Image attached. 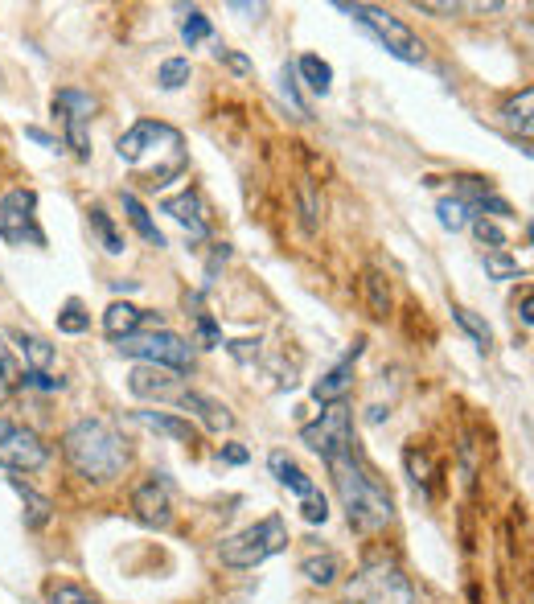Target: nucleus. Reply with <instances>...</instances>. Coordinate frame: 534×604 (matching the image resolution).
<instances>
[{
  "instance_id": "nucleus-27",
  "label": "nucleus",
  "mask_w": 534,
  "mask_h": 604,
  "mask_svg": "<svg viewBox=\"0 0 534 604\" xmlns=\"http://www.w3.org/2000/svg\"><path fill=\"white\" fill-rule=\"evenodd\" d=\"M452 317H456V325H461L473 342H477V350H489L493 346V333H489V325L473 313V309H465V305H452Z\"/></svg>"
},
{
  "instance_id": "nucleus-9",
  "label": "nucleus",
  "mask_w": 534,
  "mask_h": 604,
  "mask_svg": "<svg viewBox=\"0 0 534 604\" xmlns=\"http://www.w3.org/2000/svg\"><path fill=\"white\" fill-rule=\"evenodd\" d=\"M181 153V132L177 128H169V124H161V120H140V124H132L120 140H116V157L124 161V165H140L144 161V153Z\"/></svg>"
},
{
  "instance_id": "nucleus-36",
  "label": "nucleus",
  "mask_w": 534,
  "mask_h": 604,
  "mask_svg": "<svg viewBox=\"0 0 534 604\" xmlns=\"http://www.w3.org/2000/svg\"><path fill=\"white\" fill-rule=\"evenodd\" d=\"M300 514H304V522L325 526V518H329V502H325V494H309V498H300Z\"/></svg>"
},
{
  "instance_id": "nucleus-14",
  "label": "nucleus",
  "mask_w": 534,
  "mask_h": 604,
  "mask_svg": "<svg viewBox=\"0 0 534 604\" xmlns=\"http://www.w3.org/2000/svg\"><path fill=\"white\" fill-rule=\"evenodd\" d=\"M161 214H169L173 222H181L194 239H206L210 235V222H206V198L198 190H181L173 198L161 202Z\"/></svg>"
},
{
  "instance_id": "nucleus-43",
  "label": "nucleus",
  "mask_w": 534,
  "mask_h": 604,
  "mask_svg": "<svg viewBox=\"0 0 534 604\" xmlns=\"http://www.w3.org/2000/svg\"><path fill=\"white\" fill-rule=\"evenodd\" d=\"M218 457H222L226 465H243V461H247V448H243V444H226Z\"/></svg>"
},
{
  "instance_id": "nucleus-15",
  "label": "nucleus",
  "mask_w": 534,
  "mask_h": 604,
  "mask_svg": "<svg viewBox=\"0 0 534 604\" xmlns=\"http://www.w3.org/2000/svg\"><path fill=\"white\" fill-rule=\"evenodd\" d=\"M177 407L194 415V420H198L206 432H231V428H235V415L226 411L218 399L202 395V391H181V395H177Z\"/></svg>"
},
{
  "instance_id": "nucleus-22",
  "label": "nucleus",
  "mask_w": 534,
  "mask_h": 604,
  "mask_svg": "<svg viewBox=\"0 0 534 604\" xmlns=\"http://www.w3.org/2000/svg\"><path fill=\"white\" fill-rule=\"evenodd\" d=\"M124 210H128V222L136 226V235H140L144 243H152V247H165V235L157 231V222L148 218V210H144V202H140L136 194H124Z\"/></svg>"
},
{
  "instance_id": "nucleus-21",
  "label": "nucleus",
  "mask_w": 534,
  "mask_h": 604,
  "mask_svg": "<svg viewBox=\"0 0 534 604\" xmlns=\"http://www.w3.org/2000/svg\"><path fill=\"white\" fill-rule=\"evenodd\" d=\"M304 83H309V91L313 95H329V87H333V66L329 62H321L317 54H304L296 66H292Z\"/></svg>"
},
{
  "instance_id": "nucleus-30",
  "label": "nucleus",
  "mask_w": 534,
  "mask_h": 604,
  "mask_svg": "<svg viewBox=\"0 0 534 604\" xmlns=\"http://www.w3.org/2000/svg\"><path fill=\"white\" fill-rule=\"evenodd\" d=\"M157 83L161 91H177L189 83V58H165L161 70H157Z\"/></svg>"
},
{
  "instance_id": "nucleus-38",
  "label": "nucleus",
  "mask_w": 534,
  "mask_h": 604,
  "mask_svg": "<svg viewBox=\"0 0 534 604\" xmlns=\"http://www.w3.org/2000/svg\"><path fill=\"white\" fill-rule=\"evenodd\" d=\"M13 383H17V366H13V358H9V346L0 342V395H5Z\"/></svg>"
},
{
  "instance_id": "nucleus-12",
  "label": "nucleus",
  "mask_w": 534,
  "mask_h": 604,
  "mask_svg": "<svg viewBox=\"0 0 534 604\" xmlns=\"http://www.w3.org/2000/svg\"><path fill=\"white\" fill-rule=\"evenodd\" d=\"M132 514L152 526V531H165V526L173 522V485L165 473H152L144 485H136L132 494Z\"/></svg>"
},
{
  "instance_id": "nucleus-19",
  "label": "nucleus",
  "mask_w": 534,
  "mask_h": 604,
  "mask_svg": "<svg viewBox=\"0 0 534 604\" xmlns=\"http://www.w3.org/2000/svg\"><path fill=\"white\" fill-rule=\"evenodd\" d=\"M136 420H140L144 428H152V432L177 440V444H198V428L189 424V420H181V415H169V411H136Z\"/></svg>"
},
{
  "instance_id": "nucleus-24",
  "label": "nucleus",
  "mask_w": 534,
  "mask_h": 604,
  "mask_svg": "<svg viewBox=\"0 0 534 604\" xmlns=\"http://www.w3.org/2000/svg\"><path fill=\"white\" fill-rule=\"evenodd\" d=\"M436 218H440V226H444V231H465V226L477 218L473 210H469V202H461V198H440L436 202Z\"/></svg>"
},
{
  "instance_id": "nucleus-8",
  "label": "nucleus",
  "mask_w": 534,
  "mask_h": 604,
  "mask_svg": "<svg viewBox=\"0 0 534 604\" xmlns=\"http://www.w3.org/2000/svg\"><path fill=\"white\" fill-rule=\"evenodd\" d=\"M300 440L309 444L313 452H321L325 461L341 457V452H354V424H350V407L346 403H329L321 411L317 424H304Z\"/></svg>"
},
{
  "instance_id": "nucleus-1",
  "label": "nucleus",
  "mask_w": 534,
  "mask_h": 604,
  "mask_svg": "<svg viewBox=\"0 0 534 604\" xmlns=\"http://www.w3.org/2000/svg\"><path fill=\"white\" fill-rule=\"evenodd\" d=\"M329 473H333V485H337V498L346 506V518L358 535H378L387 531L391 518H395V506L387 498V489L370 477V469L358 461V452H341V457L325 461Z\"/></svg>"
},
{
  "instance_id": "nucleus-44",
  "label": "nucleus",
  "mask_w": 534,
  "mask_h": 604,
  "mask_svg": "<svg viewBox=\"0 0 534 604\" xmlns=\"http://www.w3.org/2000/svg\"><path fill=\"white\" fill-rule=\"evenodd\" d=\"M25 136L37 140V144H46V148H58V140H54L50 132H42V128H25Z\"/></svg>"
},
{
  "instance_id": "nucleus-6",
  "label": "nucleus",
  "mask_w": 534,
  "mask_h": 604,
  "mask_svg": "<svg viewBox=\"0 0 534 604\" xmlns=\"http://www.w3.org/2000/svg\"><path fill=\"white\" fill-rule=\"evenodd\" d=\"M116 350L124 358H136L144 366H165V370H189L194 362V346L185 342V337L169 333V329H152V333H132V337H120Z\"/></svg>"
},
{
  "instance_id": "nucleus-29",
  "label": "nucleus",
  "mask_w": 534,
  "mask_h": 604,
  "mask_svg": "<svg viewBox=\"0 0 534 604\" xmlns=\"http://www.w3.org/2000/svg\"><path fill=\"white\" fill-rule=\"evenodd\" d=\"M58 329L62 333H87L91 329V313L83 309V300H66L58 313Z\"/></svg>"
},
{
  "instance_id": "nucleus-40",
  "label": "nucleus",
  "mask_w": 534,
  "mask_h": 604,
  "mask_svg": "<svg viewBox=\"0 0 534 604\" xmlns=\"http://www.w3.org/2000/svg\"><path fill=\"white\" fill-rule=\"evenodd\" d=\"M194 317H198V333H202V342H206V346H222V333H218V325L210 321V313H202V309H198Z\"/></svg>"
},
{
  "instance_id": "nucleus-39",
  "label": "nucleus",
  "mask_w": 534,
  "mask_h": 604,
  "mask_svg": "<svg viewBox=\"0 0 534 604\" xmlns=\"http://www.w3.org/2000/svg\"><path fill=\"white\" fill-rule=\"evenodd\" d=\"M300 206H304V226H309V231H317V202H313V185H309V181L300 185Z\"/></svg>"
},
{
  "instance_id": "nucleus-16",
  "label": "nucleus",
  "mask_w": 534,
  "mask_h": 604,
  "mask_svg": "<svg viewBox=\"0 0 534 604\" xmlns=\"http://www.w3.org/2000/svg\"><path fill=\"white\" fill-rule=\"evenodd\" d=\"M362 346H366V342H354L350 358H341L329 374H321V379L313 383V399H317V403H341V395H346L350 383H354V362L362 358Z\"/></svg>"
},
{
  "instance_id": "nucleus-28",
  "label": "nucleus",
  "mask_w": 534,
  "mask_h": 604,
  "mask_svg": "<svg viewBox=\"0 0 534 604\" xmlns=\"http://www.w3.org/2000/svg\"><path fill=\"white\" fill-rule=\"evenodd\" d=\"M91 226H95V235L103 239L107 255H120V251H124V239H120L116 226H111V218H107V210H103V206H91Z\"/></svg>"
},
{
  "instance_id": "nucleus-3",
  "label": "nucleus",
  "mask_w": 534,
  "mask_h": 604,
  "mask_svg": "<svg viewBox=\"0 0 534 604\" xmlns=\"http://www.w3.org/2000/svg\"><path fill=\"white\" fill-rule=\"evenodd\" d=\"M284 547H288V522L280 514H272V518H259L255 526H247V531L226 539L218 547V559L226 563V568H235V572H251V568H259V563H267L272 555H280Z\"/></svg>"
},
{
  "instance_id": "nucleus-37",
  "label": "nucleus",
  "mask_w": 534,
  "mask_h": 604,
  "mask_svg": "<svg viewBox=\"0 0 534 604\" xmlns=\"http://www.w3.org/2000/svg\"><path fill=\"white\" fill-rule=\"evenodd\" d=\"M280 83H284V95H288V103H292L296 116H309V111H304V103H300V95H296V70H292V66L280 70Z\"/></svg>"
},
{
  "instance_id": "nucleus-4",
  "label": "nucleus",
  "mask_w": 534,
  "mask_h": 604,
  "mask_svg": "<svg viewBox=\"0 0 534 604\" xmlns=\"http://www.w3.org/2000/svg\"><path fill=\"white\" fill-rule=\"evenodd\" d=\"M341 13H350L378 46H383L391 58H399V62H424V42L395 17V13H387V9H374V5H337Z\"/></svg>"
},
{
  "instance_id": "nucleus-17",
  "label": "nucleus",
  "mask_w": 534,
  "mask_h": 604,
  "mask_svg": "<svg viewBox=\"0 0 534 604\" xmlns=\"http://www.w3.org/2000/svg\"><path fill=\"white\" fill-rule=\"evenodd\" d=\"M9 342H13V346H17V354L25 358V370H29V374H50V370H54L58 354H54V346L46 342V337L13 329V333H9Z\"/></svg>"
},
{
  "instance_id": "nucleus-25",
  "label": "nucleus",
  "mask_w": 534,
  "mask_h": 604,
  "mask_svg": "<svg viewBox=\"0 0 534 604\" xmlns=\"http://www.w3.org/2000/svg\"><path fill=\"white\" fill-rule=\"evenodd\" d=\"M13 489H17V494H21V502L29 506V526H33V531H42V526L50 522V498H42V494H37V489L33 485H25L21 477H13Z\"/></svg>"
},
{
  "instance_id": "nucleus-31",
  "label": "nucleus",
  "mask_w": 534,
  "mask_h": 604,
  "mask_svg": "<svg viewBox=\"0 0 534 604\" xmlns=\"http://www.w3.org/2000/svg\"><path fill=\"white\" fill-rule=\"evenodd\" d=\"M469 226H473L477 243H485L489 251H506V231H502V226L493 222V218H481V214H477V218H473Z\"/></svg>"
},
{
  "instance_id": "nucleus-46",
  "label": "nucleus",
  "mask_w": 534,
  "mask_h": 604,
  "mask_svg": "<svg viewBox=\"0 0 534 604\" xmlns=\"http://www.w3.org/2000/svg\"><path fill=\"white\" fill-rule=\"evenodd\" d=\"M522 325H530V292L522 296Z\"/></svg>"
},
{
  "instance_id": "nucleus-42",
  "label": "nucleus",
  "mask_w": 534,
  "mask_h": 604,
  "mask_svg": "<svg viewBox=\"0 0 534 604\" xmlns=\"http://www.w3.org/2000/svg\"><path fill=\"white\" fill-rule=\"evenodd\" d=\"M218 58H222L226 66H231L235 74H251V58H247V54H239V50H226V46H222V50H218Z\"/></svg>"
},
{
  "instance_id": "nucleus-2",
  "label": "nucleus",
  "mask_w": 534,
  "mask_h": 604,
  "mask_svg": "<svg viewBox=\"0 0 534 604\" xmlns=\"http://www.w3.org/2000/svg\"><path fill=\"white\" fill-rule=\"evenodd\" d=\"M62 452L83 481L107 485L128 469V440L107 420H79L62 436Z\"/></svg>"
},
{
  "instance_id": "nucleus-10",
  "label": "nucleus",
  "mask_w": 534,
  "mask_h": 604,
  "mask_svg": "<svg viewBox=\"0 0 534 604\" xmlns=\"http://www.w3.org/2000/svg\"><path fill=\"white\" fill-rule=\"evenodd\" d=\"M50 457V448L42 444V436L21 428V424H9V420H0V469H9V473H33V469H42Z\"/></svg>"
},
{
  "instance_id": "nucleus-20",
  "label": "nucleus",
  "mask_w": 534,
  "mask_h": 604,
  "mask_svg": "<svg viewBox=\"0 0 534 604\" xmlns=\"http://www.w3.org/2000/svg\"><path fill=\"white\" fill-rule=\"evenodd\" d=\"M140 325H144V309H136V305H128V300H116V305H107L103 309V329L116 337H132V333H140Z\"/></svg>"
},
{
  "instance_id": "nucleus-41",
  "label": "nucleus",
  "mask_w": 534,
  "mask_h": 604,
  "mask_svg": "<svg viewBox=\"0 0 534 604\" xmlns=\"http://www.w3.org/2000/svg\"><path fill=\"white\" fill-rule=\"evenodd\" d=\"M21 387H37V391H62L66 383H62V379H54V374H25Z\"/></svg>"
},
{
  "instance_id": "nucleus-7",
  "label": "nucleus",
  "mask_w": 534,
  "mask_h": 604,
  "mask_svg": "<svg viewBox=\"0 0 534 604\" xmlns=\"http://www.w3.org/2000/svg\"><path fill=\"white\" fill-rule=\"evenodd\" d=\"M0 239L13 247H46V235L37 226V194L9 190L0 198Z\"/></svg>"
},
{
  "instance_id": "nucleus-32",
  "label": "nucleus",
  "mask_w": 534,
  "mask_h": 604,
  "mask_svg": "<svg viewBox=\"0 0 534 604\" xmlns=\"http://www.w3.org/2000/svg\"><path fill=\"white\" fill-rule=\"evenodd\" d=\"M485 272H489L493 280H518V276H522L518 259H510L506 251H489V255H485Z\"/></svg>"
},
{
  "instance_id": "nucleus-26",
  "label": "nucleus",
  "mask_w": 534,
  "mask_h": 604,
  "mask_svg": "<svg viewBox=\"0 0 534 604\" xmlns=\"http://www.w3.org/2000/svg\"><path fill=\"white\" fill-rule=\"evenodd\" d=\"M300 572L309 576V584H321V588H329L337 576H341V563H337V555H309L300 563Z\"/></svg>"
},
{
  "instance_id": "nucleus-13",
  "label": "nucleus",
  "mask_w": 534,
  "mask_h": 604,
  "mask_svg": "<svg viewBox=\"0 0 534 604\" xmlns=\"http://www.w3.org/2000/svg\"><path fill=\"white\" fill-rule=\"evenodd\" d=\"M128 391L136 399H177L181 395V374L165 370V366H144L136 362L128 374Z\"/></svg>"
},
{
  "instance_id": "nucleus-11",
  "label": "nucleus",
  "mask_w": 534,
  "mask_h": 604,
  "mask_svg": "<svg viewBox=\"0 0 534 604\" xmlns=\"http://www.w3.org/2000/svg\"><path fill=\"white\" fill-rule=\"evenodd\" d=\"M54 116H62V124H66V144L74 148V157L87 161V157H91L87 124H91V116H95V99H91L87 91L66 87V91L54 95Z\"/></svg>"
},
{
  "instance_id": "nucleus-18",
  "label": "nucleus",
  "mask_w": 534,
  "mask_h": 604,
  "mask_svg": "<svg viewBox=\"0 0 534 604\" xmlns=\"http://www.w3.org/2000/svg\"><path fill=\"white\" fill-rule=\"evenodd\" d=\"M267 469H272V477L284 485V489H292L296 498H309V494H317V485H313V477L304 473L288 452H272V457H267Z\"/></svg>"
},
{
  "instance_id": "nucleus-45",
  "label": "nucleus",
  "mask_w": 534,
  "mask_h": 604,
  "mask_svg": "<svg viewBox=\"0 0 534 604\" xmlns=\"http://www.w3.org/2000/svg\"><path fill=\"white\" fill-rule=\"evenodd\" d=\"M111 288H116V292H136L140 284L136 280H111Z\"/></svg>"
},
{
  "instance_id": "nucleus-34",
  "label": "nucleus",
  "mask_w": 534,
  "mask_h": 604,
  "mask_svg": "<svg viewBox=\"0 0 534 604\" xmlns=\"http://www.w3.org/2000/svg\"><path fill=\"white\" fill-rule=\"evenodd\" d=\"M181 37H185V46H198L210 37V17H202L198 9H189V17L181 21Z\"/></svg>"
},
{
  "instance_id": "nucleus-35",
  "label": "nucleus",
  "mask_w": 534,
  "mask_h": 604,
  "mask_svg": "<svg viewBox=\"0 0 534 604\" xmlns=\"http://www.w3.org/2000/svg\"><path fill=\"white\" fill-rule=\"evenodd\" d=\"M50 604H99V596H91L79 584H54L50 588Z\"/></svg>"
},
{
  "instance_id": "nucleus-5",
  "label": "nucleus",
  "mask_w": 534,
  "mask_h": 604,
  "mask_svg": "<svg viewBox=\"0 0 534 604\" xmlns=\"http://www.w3.org/2000/svg\"><path fill=\"white\" fill-rule=\"evenodd\" d=\"M346 604H419V596L391 559H374L350 580Z\"/></svg>"
},
{
  "instance_id": "nucleus-23",
  "label": "nucleus",
  "mask_w": 534,
  "mask_h": 604,
  "mask_svg": "<svg viewBox=\"0 0 534 604\" xmlns=\"http://www.w3.org/2000/svg\"><path fill=\"white\" fill-rule=\"evenodd\" d=\"M530 111H534V91H530V87H526L522 95H514V99L502 107V120H506V128L522 132V140H530Z\"/></svg>"
},
{
  "instance_id": "nucleus-33",
  "label": "nucleus",
  "mask_w": 534,
  "mask_h": 604,
  "mask_svg": "<svg viewBox=\"0 0 534 604\" xmlns=\"http://www.w3.org/2000/svg\"><path fill=\"white\" fill-rule=\"evenodd\" d=\"M383 284H387V280L378 276V272H366V296H370L374 317H387V313H391V292H387Z\"/></svg>"
}]
</instances>
